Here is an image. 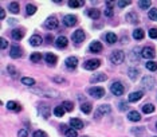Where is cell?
<instances>
[{
	"instance_id": "6da1fadb",
	"label": "cell",
	"mask_w": 157,
	"mask_h": 137,
	"mask_svg": "<svg viewBox=\"0 0 157 137\" xmlns=\"http://www.w3.org/2000/svg\"><path fill=\"white\" fill-rule=\"evenodd\" d=\"M32 91L35 94L43 95V97H58V95H59V91L54 90V89H43V87H40V89H32Z\"/></svg>"
},
{
	"instance_id": "7a4b0ae2",
	"label": "cell",
	"mask_w": 157,
	"mask_h": 137,
	"mask_svg": "<svg viewBox=\"0 0 157 137\" xmlns=\"http://www.w3.org/2000/svg\"><path fill=\"white\" fill-rule=\"evenodd\" d=\"M125 59V54L122 50H115L110 54V61L113 65H121Z\"/></svg>"
},
{
	"instance_id": "3957f363",
	"label": "cell",
	"mask_w": 157,
	"mask_h": 137,
	"mask_svg": "<svg viewBox=\"0 0 157 137\" xmlns=\"http://www.w3.org/2000/svg\"><path fill=\"white\" fill-rule=\"evenodd\" d=\"M155 85H156V81L153 77H151V75H145L141 81V86L144 87L145 90H152V89L155 87Z\"/></svg>"
},
{
	"instance_id": "277c9868",
	"label": "cell",
	"mask_w": 157,
	"mask_h": 137,
	"mask_svg": "<svg viewBox=\"0 0 157 137\" xmlns=\"http://www.w3.org/2000/svg\"><path fill=\"white\" fill-rule=\"evenodd\" d=\"M110 91L113 95H122L125 91V87L121 82H113L110 86Z\"/></svg>"
},
{
	"instance_id": "5b68a950",
	"label": "cell",
	"mask_w": 157,
	"mask_h": 137,
	"mask_svg": "<svg viewBox=\"0 0 157 137\" xmlns=\"http://www.w3.org/2000/svg\"><path fill=\"white\" fill-rule=\"evenodd\" d=\"M141 57L145 58V59H153V58L156 57V51H155V49H153V47H151V46H145L144 49H142Z\"/></svg>"
},
{
	"instance_id": "8992f818",
	"label": "cell",
	"mask_w": 157,
	"mask_h": 137,
	"mask_svg": "<svg viewBox=\"0 0 157 137\" xmlns=\"http://www.w3.org/2000/svg\"><path fill=\"white\" fill-rule=\"evenodd\" d=\"M89 94L91 95L93 98H102L105 95V89L104 87H91V89H89Z\"/></svg>"
},
{
	"instance_id": "52a82bcc",
	"label": "cell",
	"mask_w": 157,
	"mask_h": 137,
	"mask_svg": "<svg viewBox=\"0 0 157 137\" xmlns=\"http://www.w3.org/2000/svg\"><path fill=\"white\" fill-rule=\"evenodd\" d=\"M101 66V61L100 59H89L83 63V68L86 70H95Z\"/></svg>"
},
{
	"instance_id": "ba28073f",
	"label": "cell",
	"mask_w": 157,
	"mask_h": 137,
	"mask_svg": "<svg viewBox=\"0 0 157 137\" xmlns=\"http://www.w3.org/2000/svg\"><path fill=\"white\" fill-rule=\"evenodd\" d=\"M111 112V108L109 105H101V106H98V109H97V112H95V118H100L101 116H105V114H109V113Z\"/></svg>"
},
{
	"instance_id": "9c48e42d",
	"label": "cell",
	"mask_w": 157,
	"mask_h": 137,
	"mask_svg": "<svg viewBox=\"0 0 157 137\" xmlns=\"http://www.w3.org/2000/svg\"><path fill=\"white\" fill-rule=\"evenodd\" d=\"M77 20L78 19L75 15H66L63 18V23H64V26H67V27H73L77 24Z\"/></svg>"
},
{
	"instance_id": "30bf717a",
	"label": "cell",
	"mask_w": 157,
	"mask_h": 137,
	"mask_svg": "<svg viewBox=\"0 0 157 137\" xmlns=\"http://www.w3.org/2000/svg\"><path fill=\"white\" fill-rule=\"evenodd\" d=\"M102 49H104V46H102L101 42H91L90 46H89V50H90L91 53H95V54L102 53Z\"/></svg>"
},
{
	"instance_id": "8fae6325",
	"label": "cell",
	"mask_w": 157,
	"mask_h": 137,
	"mask_svg": "<svg viewBox=\"0 0 157 137\" xmlns=\"http://www.w3.org/2000/svg\"><path fill=\"white\" fill-rule=\"evenodd\" d=\"M22 49L19 46H12L11 50H9V57L13 58V59H18V58L22 57Z\"/></svg>"
},
{
	"instance_id": "7c38bea8",
	"label": "cell",
	"mask_w": 157,
	"mask_h": 137,
	"mask_svg": "<svg viewBox=\"0 0 157 137\" xmlns=\"http://www.w3.org/2000/svg\"><path fill=\"white\" fill-rule=\"evenodd\" d=\"M73 40L75 43H82L85 40V32L82 31V30H77V31H74V34H73Z\"/></svg>"
},
{
	"instance_id": "4fadbf2b",
	"label": "cell",
	"mask_w": 157,
	"mask_h": 137,
	"mask_svg": "<svg viewBox=\"0 0 157 137\" xmlns=\"http://www.w3.org/2000/svg\"><path fill=\"white\" fill-rule=\"evenodd\" d=\"M106 80H108V75L106 74L98 73V74H95L94 77L90 78V82H91V83H98V82H104V81H106Z\"/></svg>"
},
{
	"instance_id": "5bb4252c",
	"label": "cell",
	"mask_w": 157,
	"mask_h": 137,
	"mask_svg": "<svg viewBox=\"0 0 157 137\" xmlns=\"http://www.w3.org/2000/svg\"><path fill=\"white\" fill-rule=\"evenodd\" d=\"M64 65H66L67 68H75L78 65V58L77 57H69L66 61H64Z\"/></svg>"
},
{
	"instance_id": "9a60e30c",
	"label": "cell",
	"mask_w": 157,
	"mask_h": 137,
	"mask_svg": "<svg viewBox=\"0 0 157 137\" xmlns=\"http://www.w3.org/2000/svg\"><path fill=\"white\" fill-rule=\"evenodd\" d=\"M144 97V93L142 91H133V93H130L129 94V102H137V101H140L141 98Z\"/></svg>"
},
{
	"instance_id": "2e32d148",
	"label": "cell",
	"mask_w": 157,
	"mask_h": 137,
	"mask_svg": "<svg viewBox=\"0 0 157 137\" xmlns=\"http://www.w3.org/2000/svg\"><path fill=\"white\" fill-rule=\"evenodd\" d=\"M70 125H71V128L75 129V131L83 129V122H82L79 118H71L70 120Z\"/></svg>"
},
{
	"instance_id": "e0dca14e",
	"label": "cell",
	"mask_w": 157,
	"mask_h": 137,
	"mask_svg": "<svg viewBox=\"0 0 157 137\" xmlns=\"http://www.w3.org/2000/svg\"><path fill=\"white\" fill-rule=\"evenodd\" d=\"M67 44H69V40L66 36H59L55 42V46L58 49H64V47H67Z\"/></svg>"
},
{
	"instance_id": "ac0fdd59",
	"label": "cell",
	"mask_w": 157,
	"mask_h": 137,
	"mask_svg": "<svg viewBox=\"0 0 157 137\" xmlns=\"http://www.w3.org/2000/svg\"><path fill=\"white\" fill-rule=\"evenodd\" d=\"M43 42V39H42V36L40 35H32L31 38H30V44L34 47H38L40 46V43Z\"/></svg>"
},
{
	"instance_id": "d6986e66",
	"label": "cell",
	"mask_w": 157,
	"mask_h": 137,
	"mask_svg": "<svg viewBox=\"0 0 157 137\" xmlns=\"http://www.w3.org/2000/svg\"><path fill=\"white\" fill-rule=\"evenodd\" d=\"M46 27L49 30H54V28H57L58 27V20H57V18H49L46 20Z\"/></svg>"
},
{
	"instance_id": "ffe728a7",
	"label": "cell",
	"mask_w": 157,
	"mask_h": 137,
	"mask_svg": "<svg viewBox=\"0 0 157 137\" xmlns=\"http://www.w3.org/2000/svg\"><path fill=\"white\" fill-rule=\"evenodd\" d=\"M7 109H8V110H13V112H19L20 109H22V106L15 101H8L7 102Z\"/></svg>"
},
{
	"instance_id": "44dd1931",
	"label": "cell",
	"mask_w": 157,
	"mask_h": 137,
	"mask_svg": "<svg viewBox=\"0 0 157 137\" xmlns=\"http://www.w3.org/2000/svg\"><path fill=\"white\" fill-rule=\"evenodd\" d=\"M128 118L130 120V121H133V122H137V121L141 120V114H140L137 110H132V112H129Z\"/></svg>"
},
{
	"instance_id": "7402d4cb",
	"label": "cell",
	"mask_w": 157,
	"mask_h": 137,
	"mask_svg": "<svg viewBox=\"0 0 157 137\" xmlns=\"http://www.w3.org/2000/svg\"><path fill=\"white\" fill-rule=\"evenodd\" d=\"M11 35L15 40H20L23 36H24V31H23V30H19V28H15V30H12Z\"/></svg>"
},
{
	"instance_id": "603a6c76",
	"label": "cell",
	"mask_w": 157,
	"mask_h": 137,
	"mask_svg": "<svg viewBox=\"0 0 157 137\" xmlns=\"http://www.w3.org/2000/svg\"><path fill=\"white\" fill-rule=\"evenodd\" d=\"M144 36H145L144 30L137 28V30H134V31H133V38H134L136 40H141V39H144Z\"/></svg>"
},
{
	"instance_id": "cb8c5ba5",
	"label": "cell",
	"mask_w": 157,
	"mask_h": 137,
	"mask_svg": "<svg viewBox=\"0 0 157 137\" xmlns=\"http://www.w3.org/2000/svg\"><path fill=\"white\" fill-rule=\"evenodd\" d=\"M46 62L49 63V65H51V66H54V65L58 62V58H57V55H54V54L49 53V54L46 55Z\"/></svg>"
},
{
	"instance_id": "d4e9b609",
	"label": "cell",
	"mask_w": 157,
	"mask_h": 137,
	"mask_svg": "<svg viewBox=\"0 0 157 137\" xmlns=\"http://www.w3.org/2000/svg\"><path fill=\"white\" fill-rule=\"evenodd\" d=\"M118 40V38H117V35L115 34H113V32H108L106 34V42L109 43V44H114L115 42Z\"/></svg>"
},
{
	"instance_id": "484cf974",
	"label": "cell",
	"mask_w": 157,
	"mask_h": 137,
	"mask_svg": "<svg viewBox=\"0 0 157 137\" xmlns=\"http://www.w3.org/2000/svg\"><path fill=\"white\" fill-rule=\"evenodd\" d=\"M142 112L145 113V114H151V113L155 112V105L153 104H145L142 106Z\"/></svg>"
},
{
	"instance_id": "4316f807",
	"label": "cell",
	"mask_w": 157,
	"mask_h": 137,
	"mask_svg": "<svg viewBox=\"0 0 157 137\" xmlns=\"http://www.w3.org/2000/svg\"><path fill=\"white\" fill-rule=\"evenodd\" d=\"M81 110L85 114H90L91 110H93V106H91V104H89V102H86V104H82Z\"/></svg>"
},
{
	"instance_id": "83f0119b",
	"label": "cell",
	"mask_w": 157,
	"mask_h": 137,
	"mask_svg": "<svg viewBox=\"0 0 157 137\" xmlns=\"http://www.w3.org/2000/svg\"><path fill=\"white\" fill-rule=\"evenodd\" d=\"M126 20H129L130 23H138V22H140V20H138V16H137V13H134V12L128 13V15H126Z\"/></svg>"
},
{
	"instance_id": "f1b7e54d",
	"label": "cell",
	"mask_w": 157,
	"mask_h": 137,
	"mask_svg": "<svg viewBox=\"0 0 157 137\" xmlns=\"http://www.w3.org/2000/svg\"><path fill=\"white\" fill-rule=\"evenodd\" d=\"M64 112H66V110H64V108L62 105H60V106H55V109H54V114H55L57 117H63Z\"/></svg>"
},
{
	"instance_id": "f546056e",
	"label": "cell",
	"mask_w": 157,
	"mask_h": 137,
	"mask_svg": "<svg viewBox=\"0 0 157 137\" xmlns=\"http://www.w3.org/2000/svg\"><path fill=\"white\" fill-rule=\"evenodd\" d=\"M22 83L31 87L35 85V80H34V78H30V77H24V78H22Z\"/></svg>"
},
{
	"instance_id": "4dcf8cb0",
	"label": "cell",
	"mask_w": 157,
	"mask_h": 137,
	"mask_svg": "<svg viewBox=\"0 0 157 137\" xmlns=\"http://www.w3.org/2000/svg\"><path fill=\"white\" fill-rule=\"evenodd\" d=\"M30 59H31V62H34V63H38V62L42 61V54L40 53H32L31 57H30Z\"/></svg>"
},
{
	"instance_id": "1f68e13d",
	"label": "cell",
	"mask_w": 157,
	"mask_h": 137,
	"mask_svg": "<svg viewBox=\"0 0 157 137\" xmlns=\"http://www.w3.org/2000/svg\"><path fill=\"white\" fill-rule=\"evenodd\" d=\"M85 3L82 2V0H70L69 2V7L71 8H78V7H82Z\"/></svg>"
},
{
	"instance_id": "d6a6232c",
	"label": "cell",
	"mask_w": 157,
	"mask_h": 137,
	"mask_svg": "<svg viewBox=\"0 0 157 137\" xmlns=\"http://www.w3.org/2000/svg\"><path fill=\"white\" fill-rule=\"evenodd\" d=\"M8 9H9V11H11L12 13H18V12H19V3H16V2L9 3Z\"/></svg>"
},
{
	"instance_id": "836d02e7",
	"label": "cell",
	"mask_w": 157,
	"mask_h": 137,
	"mask_svg": "<svg viewBox=\"0 0 157 137\" xmlns=\"http://www.w3.org/2000/svg\"><path fill=\"white\" fill-rule=\"evenodd\" d=\"M151 4H152L151 0H141V2H138V7L141 9H148L151 7Z\"/></svg>"
},
{
	"instance_id": "e575fe53",
	"label": "cell",
	"mask_w": 157,
	"mask_h": 137,
	"mask_svg": "<svg viewBox=\"0 0 157 137\" xmlns=\"http://www.w3.org/2000/svg\"><path fill=\"white\" fill-rule=\"evenodd\" d=\"M87 15L90 16L91 19H98V18H100V11H98V9H94V8H91V9H89Z\"/></svg>"
},
{
	"instance_id": "d590c367",
	"label": "cell",
	"mask_w": 157,
	"mask_h": 137,
	"mask_svg": "<svg viewBox=\"0 0 157 137\" xmlns=\"http://www.w3.org/2000/svg\"><path fill=\"white\" fill-rule=\"evenodd\" d=\"M40 113L43 114L44 118H49V116H50V109H49V106H47V105H42V106H40Z\"/></svg>"
},
{
	"instance_id": "8d00e7d4",
	"label": "cell",
	"mask_w": 157,
	"mask_h": 137,
	"mask_svg": "<svg viewBox=\"0 0 157 137\" xmlns=\"http://www.w3.org/2000/svg\"><path fill=\"white\" fill-rule=\"evenodd\" d=\"M62 106L64 108V110L66 112H73L74 110V105H73V102H70V101H64Z\"/></svg>"
},
{
	"instance_id": "74e56055",
	"label": "cell",
	"mask_w": 157,
	"mask_h": 137,
	"mask_svg": "<svg viewBox=\"0 0 157 137\" xmlns=\"http://www.w3.org/2000/svg\"><path fill=\"white\" fill-rule=\"evenodd\" d=\"M145 66H146V68H148V70H151V71H156V70H157V63L153 62V61H148Z\"/></svg>"
},
{
	"instance_id": "f35d334b",
	"label": "cell",
	"mask_w": 157,
	"mask_h": 137,
	"mask_svg": "<svg viewBox=\"0 0 157 137\" xmlns=\"http://www.w3.org/2000/svg\"><path fill=\"white\" fill-rule=\"evenodd\" d=\"M148 16L151 20H155V22H157V8H152L151 11L148 12Z\"/></svg>"
},
{
	"instance_id": "ab89813d",
	"label": "cell",
	"mask_w": 157,
	"mask_h": 137,
	"mask_svg": "<svg viewBox=\"0 0 157 137\" xmlns=\"http://www.w3.org/2000/svg\"><path fill=\"white\" fill-rule=\"evenodd\" d=\"M7 71H8V74L11 75V77H13V78H15L16 75H18V70H16V68L13 67V66H11V65H9V66L7 67Z\"/></svg>"
},
{
	"instance_id": "60d3db41",
	"label": "cell",
	"mask_w": 157,
	"mask_h": 137,
	"mask_svg": "<svg viewBox=\"0 0 157 137\" xmlns=\"http://www.w3.org/2000/svg\"><path fill=\"white\" fill-rule=\"evenodd\" d=\"M26 9H27V15H34L36 12V7L34 4H28L26 7Z\"/></svg>"
},
{
	"instance_id": "b9f144b4",
	"label": "cell",
	"mask_w": 157,
	"mask_h": 137,
	"mask_svg": "<svg viewBox=\"0 0 157 137\" xmlns=\"http://www.w3.org/2000/svg\"><path fill=\"white\" fill-rule=\"evenodd\" d=\"M64 135H66V137H77L78 136V132L75 131V129H73V128H69Z\"/></svg>"
},
{
	"instance_id": "7bdbcfd3",
	"label": "cell",
	"mask_w": 157,
	"mask_h": 137,
	"mask_svg": "<svg viewBox=\"0 0 157 137\" xmlns=\"http://www.w3.org/2000/svg\"><path fill=\"white\" fill-rule=\"evenodd\" d=\"M138 74H140V71L137 68H130V70H129V77H130V80H136Z\"/></svg>"
},
{
	"instance_id": "ee69618b",
	"label": "cell",
	"mask_w": 157,
	"mask_h": 137,
	"mask_svg": "<svg viewBox=\"0 0 157 137\" xmlns=\"http://www.w3.org/2000/svg\"><path fill=\"white\" fill-rule=\"evenodd\" d=\"M32 137H49V136H47V133L43 132V131H36L35 133H34Z\"/></svg>"
},
{
	"instance_id": "f6af8a7d",
	"label": "cell",
	"mask_w": 157,
	"mask_h": 137,
	"mask_svg": "<svg viewBox=\"0 0 157 137\" xmlns=\"http://www.w3.org/2000/svg\"><path fill=\"white\" fill-rule=\"evenodd\" d=\"M149 36H151L152 39H156L157 38V28H151L149 30Z\"/></svg>"
},
{
	"instance_id": "bcb514c9",
	"label": "cell",
	"mask_w": 157,
	"mask_h": 137,
	"mask_svg": "<svg viewBox=\"0 0 157 137\" xmlns=\"http://www.w3.org/2000/svg\"><path fill=\"white\" fill-rule=\"evenodd\" d=\"M113 8L111 7H108L106 9H105V16H113Z\"/></svg>"
},
{
	"instance_id": "7dc6e473",
	"label": "cell",
	"mask_w": 157,
	"mask_h": 137,
	"mask_svg": "<svg viewBox=\"0 0 157 137\" xmlns=\"http://www.w3.org/2000/svg\"><path fill=\"white\" fill-rule=\"evenodd\" d=\"M27 136H28V133H27L26 129H20L18 133V137H27Z\"/></svg>"
},
{
	"instance_id": "c3c4849f",
	"label": "cell",
	"mask_w": 157,
	"mask_h": 137,
	"mask_svg": "<svg viewBox=\"0 0 157 137\" xmlns=\"http://www.w3.org/2000/svg\"><path fill=\"white\" fill-rule=\"evenodd\" d=\"M117 4H118V7H121V8H124V7L130 6V2H118Z\"/></svg>"
},
{
	"instance_id": "681fc988",
	"label": "cell",
	"mask_w": 157,
	"mask_h": 137,
	"mask_svg": "<svg viewBox=\"0 0 157 137\" xmlns=\"http://www.w3.org/2000/svg\"><path fill=\"white\" fill-rule=\"evenodd\" d=\"M7 46H8V43H7V40L4 39V38H2V50L7 49Z\"/></svg>"
},
{
	"instance_id": "f907efd6",
	"label": "cell",
	"mask_w": 157,
	"mask_h": 137,
	"mask_svg": "<svg viewBox=\"0 0 157 137\" xmlns=\"http://www.w3.org/2000/svg\"><path fill=\"white\" fill-rule=\"evenodd\" d=\"M5 18V11L3 8H0V20H4Z\"/></svg>"
},
{
	"instance_id": "816d5d0a",
	"label": "cell",
	"mask_w": 157,
	"mask_h": 137,
	"mask_svg": "<svg viewBox=\"0 0 157 137\" xmlns=\"http://www.w3.org/2000/svg\"><path fill=\"white\" fill-rule=\"evenodd\" d=\"M125 109H128L126 102H121V104H119V110H125Z\"/></svg>"
},
{
	"instance_id": "f5cc1de1",
	"label": "cell",
	"mask_w": 157,
	"mask_h": 137,
	"mask_svg": "<svg viewBox=\"0 0 157 137\" xmlns=\"http://www.w3.org/2000/svg\"><path fill=\"white\" fill-rule=\"evenodd\" d=\"M54 81H55V82H60V83H62V82H66V80H63V78H60V77H55V78H54Z\"/></svg>"
},
{
	"instance_id": "db71d44e",
	"label": "cell",
	"mask_w": 157,
	"mask_h": 137,
	"mask_svg": "<svg viewBox=\"0 0 157 137\" xmlns=\"http://www.w3.org/2000/svg\"><path fill=\"white\" fill-rule=\"evenodd\" d=\"M46 39L49 40V43H51V42H53V39H54V38H53V35H47V36H46Z\"/></svg>"
},
{
	"instance_id": "11a10c76",
	"label": "cell",
	"mask_w": 157,
	"mask_h": 137,
	"mask_svg": "<svg viewBox=\"0 0 157 137\" xmlns=\"http://www.w3.org/2000/svg\"><path fill=\"white\" fill-rule=\"evenodd\" d=\"M82 137H89V136H82Z\"/></svg>"
},
{
	"instance_id": "9f6ffc18",
	"label": "cell",
	"mask_w": 157,
	"mask_h": 137,
	"mask_svg": "<svg viewBox=\"0 0 157 137\" xmlns=\"http://www.w3.org/2000/svg\"><path fill=\"white\" fill-rule=\"evenodd\" d=\"M156 129H157V122H156Z\"/></svg>"
}]
</instances>
